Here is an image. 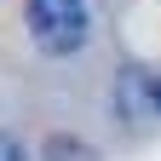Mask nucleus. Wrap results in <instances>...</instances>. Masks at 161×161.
<instances>
[{"instance_id": "nucleus-1", "label": "nucleus", "mask_w": 161, "mask_h": 161, "mask_svg": "<svg viewBox=\"0 0 161 161\" xmlns=\"http://www.w3.org/2000/svg\"><path fill=\"white\" fill-rule=\"evenodd\" d=\"M29 35L58 58L80 52V40H86V0H29Z\"/></svg>"}, {"instance_id": "nucleus-2", "label": "nucleus", "mask_w": 161, "mask_h": 161, "mask_svg": "<svg viewBox=\"0 0 161 161\" xmlns=\"http://www.w3.org/2000/svg\"><path fill=\"white\" fill-rule=\"evenodd\" d=\"M0 161H23V144H17L12 132H0Z\"/></svg>"}]
</instances>
